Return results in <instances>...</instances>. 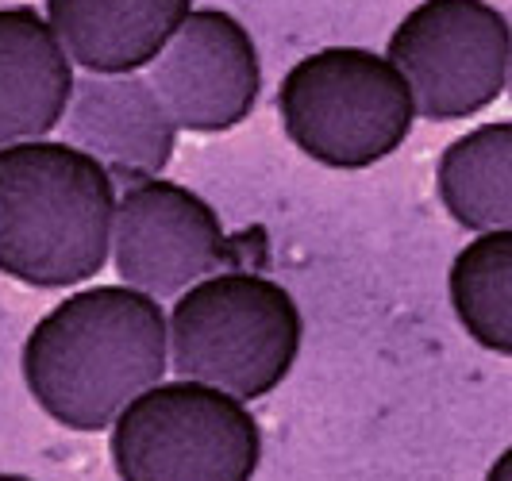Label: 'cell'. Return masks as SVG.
<instances>
[{
    "label": "cell",
    "instance_id": "1",
    "mask_svg": "<svg viewBox=\"0 0 512 481\" xmlns=\"http://www.w3.org/2000/svg\"><path fill=\"white\" fill-rule=\"evenodd\" d=\"M31 401L70 431H104L116 412L170 370L166 308L131 285L77 289L24 339Z\"/></svg>",
    "mask_w": 512,
    "mask_h": 481
},
{
    "label": "cell",
    "instance_id": "2",
    "mask_svg": "<svg viewBox=\"0 0 512 481\" xmlns=\"http://www.w3.org/2000/svg\"><path fill=\"white\" fill-rule=\"evenodd\" d=\"M116 178L66 139L0 147V274L31 289L97 278L112 254Z\"/></svg>",
    "mask_w": 512,
    "mask_h": 481
},
{
    "label": "cell",
    "instance_id": "3",
    "mask_svg": "<svg viewBox=\"0 0 512 481\" xmlns=\"http://www.w3.org/2000/svg\"><path fill=\"white\" fill-rule=\"evenodd\" d=\"M305 347V316L278 281L216 270L193 281L166 312V351L178 378L216 385L243 405L270 397Z\"/></svg>",
    "mask_w": 512,
    "mask_h": 481
},
{
    "label": "cell",
    "instance_id": "4",
    "mask_svg": "<svg viewBox=\"0 0 512 481\" xmlns=\"http://www.w3.org/2000/svg\"><path fill=\"white\" fill-rule=\"evenodd\" d=\"M278 116L297 151L328 170H366L401 151L416 124L409 81L370 47L297 58L278 85Z\"/></svg>",
    "mask_w": 512,
    "mask_h": 481
},
{
    "label": "cell",
    "instance_id": "5",
    "mask_svg": "<svg viewBox=\"0 0 512 481\" xmlns=\"http://www.w3.org/2000/svg\"><path fill=\"white\" fill-rule=\"evenodd\" d=\"M120 481H255L262 428L255 412L216 385L154 381L108 424Z\"/></svg>",
    "mask_w": 512,
    "mask_h": 481
},
{
    "label": "cell",
    "instance_id": "6",
    "mask_svg": "<svg viewBox=\"0 0 512 481\" xmlns=\"http://www.w3.org/2000/svg\"><path fill=\"white\" fill-rule=\"evenodd\" d=\"M385 58L409 81L416 116L470 120L509 85V20L489 0H420L393 27Z\"/></svg>",
    "mask_w": 512,
    "mask_h": 481
},
{
    "label": "cell",
    "instance_id": "7",
    "mask_svg": "<svg viewBox=\"0 0 512 481\" xmlns=\"http://www.w3.org/2000/svg\"><path fill=\"white\" fill-rule=\"evenodd\" d=\"M108 258L124 285L162 301L216 274L228 262V235L201 193L181 181L147 178L116 201Z\"/></svg>",
    "mask_w": 512,
    "mask_h": 481
},
{
    "label": "cell",
    "instance_id": "8",
    "mask_svg": "<svg viewBox=\"0 0 512 481\" xmlns=\"http://www.w3.org/2000/svg\"><path fill=\"white\" fill-rule=\"evenodd\" d=\"M147 81L178 131H231L258 104L262 62L247 24L228 8H193L147 66Z\"/></svg>",
    "mask_w": 512,
    "mask_h": 481
},
{
    "label": "cell",
    "instance_id": "9",
    "mask_svg": "<svg viewBox=\"0 0 512 481\" xmlns=\"http://www.w3.org/2000/svg\"><path fill=\"white\" fill-rule=\"evenodd\" d=\"M66 143L89 151L112 178H162L178 147V124L143 74H81L66 104Z\"/></svg>",
    "mask_w": 512,
    "mask_h": 481
},
{
    "label": "cell",
    "instance_id": "10",
    "mask_svg": "<svg viewBox=\"0 0 512 481\" xmlns=\"http://www.w3.org/2000/svg\"><path fill=\"white\" fill-rule=\"evenodd\" d=\"M74 62L31 4L0 8V147L47 139L74 93Z\"/></svg>",
    "mask_w": 512,
    "mask_h": 481
},
{
    "label": "cell",
    "instance_id": "11",
    "mask_svg": "<svg viewBox=\"0 0 512 481\" xmlns=\"http://www.w3.org/2000/svg\"><path fill=\"white\" fill-rule=\"evenodd\" d=\"M43 16L85 74H139L193 12V0H43Z\"/></svg>",
    "mask_w": 512,
    "mask_h": 481
},
{
    "label": "cell",
    "instance_id": "12",
    "mask_svg": "<svg viewBox=\"0 0 512 481\" xmlns=\"http://www.w3.org/2000/svg\"><path fill=\"white\" fill-rule=\"evenodd\" d=\"M436 193L447 216L466 231L512 228V124L470 127L436 162Z\"/></svg>",
    "mask_w": 512,
    "mask_h": 481
},
{
    "label": "cell",
    "instance_id": "13",
    "mask_svg": "<svg viewBox=\"0 0 512 481\" xmlns=\"http://www.w3.org/2000/svg\"><path fill=\"white\" fill-rule=\"evenodd\" d=\"M447 301L482 351L512 355V228L478 231L455 254Z\"/></svg>",
    "mask_w": 512,
    "mask_h": 481
},
{
    "label": "cell",
    "instance_id": "14",
    "mask_svg": "<svg viewBox=\"0 0 512 481\" xmlns=\"http://www.w3.org/2000/svg\"><path fill=\"white\" fill-rule=\"evenodd\" d=\"M486 481H512V447H505L486 470Z\"/></svg>",
    "mask_w": 512,
    "mask_h": 481
},
{
    "label": "cell",
    "instance_id": "15",
    "mask_svg": "<svg viewBox=\"0 0 512 481\" xmlns=\"http://www.w3.org/2000/svg\"><path fill=\"white\" fill-rule=\"evenodd\" d=\"M0 481H35V478H24V474H8V470H0Z\"/></svg>",
    "mask_w": 512,
    "mask_h": 481
}]
</instances>
